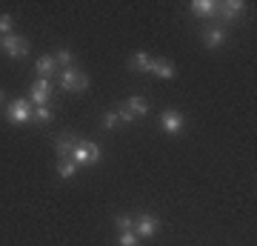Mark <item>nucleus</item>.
<instances>
[{
	"label": "nucleus",
	"instance_id": "nucleus-1",
	"mask_svg": "<svg viewBox=\"0 0 257 246\" xmlns=\"http://www.w3.org/2000/svg\"><path fill=\"white\" fill-rule=\"evenodd\" d=\"M69 157H72L77 166H94L100 160V146L92 143V140H77Z\"/></svg>",
	"mask_w": 257,
	"mask_h": 246
},
{
	"label": "nucleus",
	"instance_id": "nucleus-2",
	"mask_svg": "<svg viewBox=\"0 0 257 246\" xmlns=\"http://www.w3.org/2000/svg\"><path fill=\"white\" fill-rule=\"evenodd\" d=\"M32 112H35L32 101L18 98V101H12L9 106H6V118H9L12 123H29V120H32Z\"/></svg>",
	"mask_w": 257,
	"mask_h": 246
},
{
	"label": "nucleus",
	"instance_id": "nucleus-3",
	"mask_svg": "<svg viewBox=\"0 0 257 246\" xmlns=\"http://www.w3.org/2000/svg\"><path fill=\"white\" fill-rule=\"evenodd\" d=\"M60 83H63L66 92H86V86H89V74L72 66V69H63V74H60Z\"/></svg>",
	"mask_w": 257,
	"mask_h": 246
},
{
	"label": "nucleus",
	"instance_id": "nucleus-4",
	"mask_svg": "<svg viewBox=\"0 0 257 246\" xmlns=\"http://www.w3.org/2000/svg\"><path fill=\"white\" fill-rule=\"evenodd\" d=\"M0 49H3L9 57H26L29 55V40L12 32V35H6L3 40H0Z\"/></svg>",
	"mask_w": 257,
	"mask_h": 246
},
{
	"label": "nucleus",
	"instance_id": "nucleus-5",
	"mask_svg": "<svg viewBox=\"0 0 257 246\" xmlns=\"http://www.w3.org/2000/svg\"><path fill=\"white\" fill-rule=\"evenodd\" d=\"M49 98H52V83L46 77H37L32 83V89H29V101L32 106H49Z\"/></svg>",
	"mask_w": 257,
	"mask_h": 246
},
{
	"label": "nucleus",
	"instance_id": "nucleus-6",
	"mask_svg": "<svg viewBox=\"0 0 257 246\" xmlns=\"http://www.w3.org/2000/svg\"><path fill=\"white\" fill-rule=\"evenodd\" d=\"M160 126H163L166 135H180V132H183V126H186V120H183V115H180V112L166 109L163 115H160Z\"/></svg>",
	"mask_w": 257,
	"mask_h": 246
},
{
	"label": "nucleus",
	"instance_id": "nucleus-7",
	"mask_svg": "<svg viewBox=\"0 0 257 246\" xmlns=\"http://www.w3.org/2000/svg\"><path fill=\"white\" fill-rule=\"evenodd\" d=\"M157 229H160V220L155 215H149V212H143V215L135 218V235L138 237H152Z\"/></svg>",
	"mask_w": 257,
	"mask_h": 246
},
{
	"label": "nucleus",
	"instance_id": "nucleus-8",
	"mask_svg": "<svg viewBox=\"0 0 257 246\" xmlns=\"http://www.w3.org/2000/svg\"><path fill=\"white\" fill-rule=\"evenodd\" d=\"M223 40H226V29L223 26H209L206 32H203V43H206V49H220Z\"/></svg>",
	"mask_w": 257,
	"mask_h": 246
},
{
	"label": "nucleus",
	"instance_id": "nucleus-9",
	"mask_svg": "<svg viewBox=\"0 0 257 246\" xmlns=\"http://www.w3.org/2000/svg\"><path fill=\"white\" fill-rule=\"evenodd\" d=\"M152 74H157L160 80H172L175 77V63L166 60V57H155L152 60Z\"/></svg>",
	"mask_w": 257,
	"mask_h": 246
},
{
	"label": "nucleus",
	"instance_id": "nucleus-10",
	"mask_svg": "<svg viewBox=\"0 0 257 246\" xmlns=\"http://www.w3.org/2000/svg\"><path fill=\"white\" fill-rule=\"evenodd\" d=\"M152 60L155 57L146 55V52H135V55L128 57V69L132 72H152Z\"/></svg>",
	"mask_w": 257,
	"mask_h": 246
},
{
	"label": "nucleus",
	"instance_id": "nucleus-11",
	"mask_svg": "<svg viewBox=\"0 0 257 246\" xmlns=\"http://www.w3.org/2000/svg\"><path fill=\"white\" fill-rule=\"evenodd\" d=\"M35 69H37V74L40 77H52V74L57 72V63H55V55H43V57H37V63H35Z\"/></svg>",
	"mask_w": 257,
	"mask_h": 246
},
{
	"label": "nucleus",
	"instance_id": "nucleus-12",
	"mask_svg": "<svg viewBox=\"0 0 257 246\" xmlns=\"http://www.w3.org/2000/svg\"><path fill=\"white\" fill-rule=\"evenodd\" d=\"M135 118H143V115H149V101L146 98H140V95H135V98H128L126 103H123Z\"/></svg>",
	"mask_w": 257,
	"mask_h": 246
},
{
	"label": "nucleus",
	"instance_id": "nucleus-13",
	"mask_svg": "<svg viewBox=\"0 0 257 246\" xmlns=\"http://www.w3.org/2000/svg\"><path fill=\"white\" fill-rule=\"evenodd\" d=\"M217 9L223 12V18H226V20H231V18H237L240 12L246 9V3H243V0H226V3L217 6Z\"/></svg>",
	"mask_w": 257,
	"mask_h": 246
},
{
	"label": "nucleus",
	"instance_id": "nucleus-14",
	"mask_svg": "<svg viewBox=\"0 0 257 246\" xmlns=\"http://www.w3.org/2000/svg\"><path fill=\"white\" fill-rule=\"evenodd\" d=\"M57 175L66 178V181L74 178V175H77V163H74L72 157H60V160H57Z\"/></svg>",
	"mask_w": 257,
	"mask_h": 246
},
{
	"label": "nucleus",
	"instance_id": "nucleus-15",
	"mask_svg": "<svg viewBox=\"0 0 257 246\" xmlns=\"http://www.w3.org/2000/svg\"><path fill=\"white\" fill-rule=\"evenodd\" d=\"M192 9L197 12V15H203V18H211V15L217 12V3H214V0H194Z\"/></svg>",
	"mask_w": 257,
	"mask_h": 246
},
{
	"label": "nucleus",
	"instance_id": "nucleus-16",
	"mask_svg": "<svg viewBox=\"0 0 257 246\" xmlns=\"http://www.w3.org/2000/svg\"><path fill=\"white\" fill-rule=\"evenodd\" d=\"M74 143H77V140H74V137H57V143H55V149H57V155L60 157H69L72 155V149H74Z\"/></svg>",
	"mask_w": 257,
	"mask_h": 246
},
{
	"label": "nucleus",
	"instance_id": "nucleus-17",
	"mask_svg": "<svg viewBox=\"0 0 257 246\" xmlns=\"http://www.w3.org/2000/svg\"><path fill=\"white\" fill-rule=\"evenodd\" d=\"M52 109L49 106H35V112H32V120H37V123H52Z\"/></svg>",
	"mask_w": 257,
	"mask_h": 246
},
{
	"label": "nucleus",
	"instance_id": "nucleus-18",
	"mask_svg": "<svg viewBox=\"0 0 257 246\" xmlns=\"http://www.w3.org/2000/svg\"><path fill=\"white\" fill-rule=\"evenodd\" d=\"M55 63L66 66V69H72V63H74V55L69 52V49H57V55H55Z\"/></svg>",
	"mask_w": 257,
	"mask_h": 246
},
{
	"label": "nucleus",
	"instance_id": "nucleus-19",
	"mask_svg": "<svg viewBox=\"0 0 257 246\" xmlns=\"http://www.w3.org/2000/svg\"><path fill=\"white\" fill-rule=\"evenodd\" d=\"M114 226H117L120 232H135V218H128V215H117V218H114Z\"/></svg>",
	"mask_w": 257,
	"mask_h": 246
},
{
	"label": "nucleus",
	"instance_id": "nucleus-20",
	"mask_svg": "<svg viewBox=\"0 0 257 246\" xmlns=\"http://www.w3.org/2000/svg\"><path fill=\"white\" fill-rule=\"evenodd\" d=\"M12 29H15V18L12 15H0V37L12 35Z\"/></svg>",
	"mask_w": 257,
	"mask_h": 246
},
{
	"label": "nucleus",
	"instance_id": "nucleus-21",
	"mask_svg": "<svg viewBox=\"0 0 257 246\" xmlns=\"http://www.w3.org/2000/svg\"><path fill=\"white\" fill-rule=\"evenodd\" d=\"M138 240H140V237L135 235V232H120L117 246H138Z\"/></svg>",
	"mask_w": 257,
	"mask_h": 246
},
{
	"label": "nucleus",
	"instance_id": "nucleus-22",
	"mask_svg": "<svg viewBox=\"0 0 257 246\" xmlns=\"http://www.w3.org/2000/svg\"><path fill=\"white\" fill-rule=\"evenodd\" d=\"M117 123H120V120H117V112H106V115H103V126H106V129H114Z\"/></svg>",
	"mask_w": 257,
	"mask_h": 246
},
{
	"label": "nucleus",
	"instance_id": "nucleus-23",
	"mask_svg": "<svg viewBox=\"0 0 257 246\" xmlns=\"http://www.w3.org/2000/svg\"><path fill=\"white\" fill-rule=\"evenodd\" d=\"M117 120H120V123H132V120H135V115H132L126 106H120V109H117Z\"/></svg>",
	"mask_w": 257,
	"mask_h": 246
},
{
	"label": "nucleus",
	"instance_id": "nucleus-24",
	"mask_svg": "<svg viewBox=\"0 0 257 246\" xmlns=\"http://www.w3.org/2000/svg\"><path fill=\"white\" fill-rule=\"evenodd\" d=\"M0 106H3V92H0Z\"/></svg>",
	"mask_w": 257,
	"mask_h": 246
},
{
	"label": "nucleus",
	"instance_id": "nucleus-25",
	"mask_svg": "<svg viewBox=\"0 0 257 246\" xmlns=\"http://www.w3.org/2000/svg\"><path fill=\"white\" fill-rule=\"evenodd\" d=\"M0 40H3V37H0Z\"/></svg>",
	"mask_w": 257,
	"mask_h": 246
}]
</instances>
